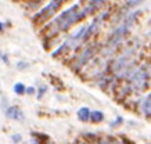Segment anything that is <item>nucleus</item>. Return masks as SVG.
<instances>
[{"mask_svg":"<svg viewBox=\"0 0 151 144\" xmlns=\"http://www.w3.org/2000/svg\"><path fill=\"white\" fill-rule=\"evenodd\" d=\"M78 9H79V6L75 4V6H72L71 9L65 10L63 14L58 15V17H57V18L51 22V25H53V27H55V28H57V31H64V29H67L68 27H71L72 24H75L76 21H79V19L83 18V17L87 14L85 10H83L82 13H76V11H78Z\"/></svg>","mask_w":151,"mask_h":144,"instance_id":"f257e3e1","label":"nucleus"},{"mask_svg":"<svg viewBox=\"0 0 151 144\" xmlns=\"http://www.w3.org/2000/svg\"><path fill=\"white\" fill-rule=\"evenodd\" d=\"M147 79H148V74L146 72V69H139L136 71L132 76V86L137 90H142V89L146 87L147 85Z\"/></svg>","mask_w":151,"mask_h":144,"instance_id":"f03ea898","label":"nucleus"},{"mask_svg":"<svg viewBox=\"0 0 151 144\" xmlns=\"http://www.w3.org/2000/svg\"><path fill=\"white\" fill-rule=\"evenodd\" d=\"M63 3V0H50V3L45 7V9L42 10L40 13H37L36 14V18L37 19H45V18H49L50 15L54 14V11L58 9L60 6Z\"/></svg>","mask_w":151,"mask_h":144,"instance_id":"7ed1b4c3","label":"nucleus"},{"mask_svg":"<svg viewBox=\"0 0 151 144\" xmlns=\"http://www.w3.org/2000/svg\"><path fill=\"white\" fill-rule=\"evenodd\" d=\"M6 115L9 116V118H11V119H18V121H21L24 118L22 111H21L17 105H11V107L7 108V110H6Z\"/></svg>","mask_w":151,"mask_h":144,"instance_id":"20e7f679","label":"nucleus"},{"mask_svg":"<svg viewBox=\"0 0 151 144\" xmlns=\"http://www.w3.org/2000/svg\"><path fill=\"white\" fill-rule=\"evenodd\" d=\"M104 1H105V0H92V1L89 3V6L85 9V11H86L87 14H89V13H93L94 10H97L101 4H103Z\"/></svg>","mask_w":151,"mask_h":144,"instance_id":"39448f33","label":"nucleus"},{"mask_svg":"<svg viewBox=\"0 0 151 144\" xmlns=\"http://www.w3.org/2000/svg\"><path fill=\"white\" fill-rule=\"evenodd\" d=\"M143 112L147 116H151V93L147 96L144 102H143Z\"/></svg>","mask_w":151,"mask_h":144,"instance_id":"423d86ee","label":"nucleus"},{"mask_svg":"<svg viewBox=\"0 0 151 144\" xmlns=\"http://www.w3.org/2000/svg\"><path fill=\"white\" fill-rule=\"evenodd\" d=\"M78 116L81 121H87L89 118H90V111H89V108H81L78 111Z\"/></svg>","mask_w":151,"mask_h":144,"instance_id":"0eeeda50","label":"nucleus"},{"mask_svg":"<svg viewBox=\"0 0 151 144\" xmlns=\"http://www.w3.org/2000/svg\"><path fill=\"white\" fill-rule=\"evenodd\" d=\"M90 119L93 122H101L104 119V114L101 111H94V112H90Z\"/></svg>","mask_w":151,"mask_h":144,"instance_id":"6e6552de","label":"nucleus"},{"mask_svg":"<svg viewBox=\"0 0 151 144\" xmlns=\"http://www.w3.org/2000/svg\"><path fill=\"white\" fill-rule=\"evenodd\" d=\"M14 92L17 94H24L25 93V86H24L22 83H17L14 86Z\"/></svg>","mask_w":151,"mask_h":144,"instance_id":"1a4fd4ad","label":"nucleus"},{"mask_svg":"<svg viewBox=\"0 0 151 144\" xmlns=\"http://www.w3.org/2000/svg\"><path fill=\"white\" fill-rule=\"evenodd\" d=\"M11 139H13L15 143H18V141H21V135H14Z\"/></svg>","mask_w":151,"mask_h":144,"instance_id":"9d476101","label":"nucleus"},{"mask_svg":"<svg viewBox=\"0 0 151 144\" xmlns=\"http://www.w3.org/2000/svg\"><path fill=\"white\" fill-rule=\"evenodd\" d=\"M25 92H27V93H29V94H32V93H35V89H33V87H28V89H25Z\"/></svg>","mask_w":151,"mask_h":144,"instance_id":"9b49d317","label":"nucleus"},{"mask_svg":"<svg viewBox=\"0 0 151 144\" xmlns=\"http://www.w3.org/2000/svg\"><path fill=\"white\" fill-rule=\"evenodd\" d=\"M45 90H46V87L43 86V87L40 89V92H39V94H37V97H42V96H43V93H45Z\"/></svg>","mask_w":151,"mask_h":144,"instance_id":"f8f14e48","label":"nucleus"},{"mask_svg":"<svg viewBox=\"0 0 151 144\" xmlns=\"http://www.w3.org/2000/svg\"><path fill=\"white\" fill-rule=\"evenodd\" d=\"M1 29H3V24L0 22V31H1Z\"/></svg>","mask_w":151,"mask_h":144,"instance_id":"ddd939ff","label":"nucleus"}]
</instances>
